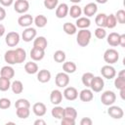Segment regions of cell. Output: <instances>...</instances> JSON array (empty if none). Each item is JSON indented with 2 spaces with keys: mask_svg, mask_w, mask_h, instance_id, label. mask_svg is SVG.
Instances as JSON below:
<instances>
[{
  "mask_svg": "<svg viewBox=\"0 0 125 125\" xmlns=\"http://www.w3.org/2000/svg\"><path fill=\"white\" fill-rule=\"evenodd\" d=\"M91 37H92V33L89 29H87V28L80 29L77 33V36H76L77 44L81 47H86L90 43Z\"/></svg>",
  "mask_w": 125,
  "mask_h": 125,
  "instance_id": "1",
  "label": "cell"
},
{
  "mask_svg": "<svg viewBox=\"0 0 125 125\" xmlns=\"http://www.w3.org/2000/svg\"><path fill=\"white\" fill-rule=\"evenodd\" d=\"M104 60L105 62H107L108 64H112V63H115L117 62V61L119 60V53L113 49V48H110V49H107L105 50V52L104 53Z\"/></svg>",
  "mask_w": 125,
  "mask_h": 125,
  "instance_id": "2",
  "label": "cell"
},
{
  "mask_svg": "<svg viewBox=\"0 0 125 125\" xmlns=\"http://www.w3.org/2000/svg\"><path fill=\"white\" fill-rule=\"evenodd\" d=\"M116 101V95L112 91H104L101 96V102L104 105H111Z\"/></svg>",
  "mask_w": 125,
  "mask_h": 125,
  "instance_id": "3",
  "label": "cell"
},
{
  "mask_svg": "<svg viewBox=\"0 0 125 125\" xmlns=\"http://www.w3.org/2000/svg\"><path fill=\"white\" fill-rule=\"evenodd\" d=\"M55 83L60 88H65L69 83V76L66 72H59L55 77Z\"/></svg>",
  "mask_w": 125,
  "mask_h": 125,
  "instance_id": "4",
  "label": "cell"
},
{
  "mask_svg": "<svg viewBox=\"0 0 125 125\" xmlns=\"http://www.w3.org/2000/svg\"><path fill=\"white\" fill-rule=\"evenodd\" d=\"M104 87V81L102 77L100 76H94L92 81H91V84H90V88L93 92H96V93H99L101 92Z\"/></svg>",
  "mask_w": 125,
  "mask_h": 125,
  "instance_id": "5",
  "label": "cell"
},
{
  "mask_svg": "<svg viewBox=\"0 0 125 125\" xmlns=\"http://www.w3.org/2000/svg\"><path fill=\"white\" fill-rule=\"evenodd\" d=\"M20 34L16 31H11V32H8V34L6 35L5 37V42L8 46L10 47H15L19 44L20 42Z\"/></svg>",
  "mask_w": 125,
  "mask_h": 125,
  "instance_id": "6",
  "label": "cell"
},
{
  "mask_svg": "<svg viewBox=\"0 0 125 125\" xmlns=\"http://www.w3.org/2000/svg\"><path fill=\"white\" fill-rule=\"evenodd\" d=\"M29 9V3L27 0H16L14 3V10L19 14H24Z\"/></svg>",
  "mask_w": 125,
  "mask_h": 125,
  "instance_id": "7",
  "label": "cell"
},
{
  "mask_svg": "<svg viewBox=\"0 0 125 125\" xmlns=\"http://www.w3.org/2000/svg\"><path fill=\"white\" fill-rule=\"evenodd\" d=\"M107 114L112 117L113 119H120L123 117L124 115V111L120 106L117 105H109L108 109H107Z\"/></svg>",
  "mask_w": 125,
  "mask_h": 125,
  "instance_id": "8",
  "label": "cell"
},
{
  "mask_svg": "<svg viewBox=\"0 0 125 125\" xmlns=\"http://www.w3.org/2000/svg\"><path fill=\"white\" fill-rule=\"evenodd\" d=\"M36 29L33 28V27H25V29L22 31V34H21V38L24 42H30L32 41L35 37H36Z\"/></svg>",
  "mask_w": 125,
  "mask_h": 125,
  "instance_id": "9",
  "label": "cell"
},
{
  "mask_svg": "<svg viewBox=\"0 0 125 125\" xmlns=\"http://www.w3.org/2000/svg\"><path fill=\"white\" fill-rule=\"evenodd\" d=\"M101 73H102V75L104 78H106V79H112L116 75V70L110 64H106V65H104L101 68Z\"/></svg>",
  "mask_w": 125,
  "mask_h": 125,
  "instance_id": "10",
  "label": "cell"
},
{
  "mask_svg": "<svg viewBox=\"0 0 125 125\" xmlns=\"http://www.w3.org/2000/svg\"><path fill=\"white\" fill-rule=\"evenodd\" d=\"M62 95L67 101H74L78 98V91L76 88L69 86V87H65Z\"/></svg>",
  "mask_w": 125,
  "mask_h": 125,
  "instance_id": "11",
  "label": "cell"
},
{
  "mask_svg": "<svg viewBox=\"0 0 125 125\" xmlns=\"http://www.w3.org/2000/svg\"><path fill=\"white\" fill-rule=\"evenodd\" d=\"M98 12V6L96 3H88L87 5H85V7L83 8L82 10V13H84V15L87 17V18H90V17H93L97 14Z\"/></svg>",
  "mask_w": 125,
  "mask_h": 125,
  "instance_id": "12",
  "label": "cell"
},
{
  "mask_svg": "<svg viewBox=\"0 0 125 125\" xmlns=\"http://www.w3.org/2000/svg\"><path fill=\"white\" fill-rule=\"evenodd\" d=\"M32 22H33V18L29 14H23L18 19V23L20 24V26L22 27H28L32 24Z\"/></svg>",
  "mask_w": 125,
  "mask_h": 125,
  "instance_id": "13",
  "label": "cell"
},
{
  "mask_svg": "<svg viewBox=\"0 0 125 125\" xmlns=\"http://www.w3.org/2000/svg\"><path fill=\"white\" fill-rule=\"evenodd\" d=\"M32 111H33V113H34L36 116L41 117V116H43V115L46 114L47 107H46V105H45L43 103L38 102V103H35V104H33V106H32Z\"/></svg>",
  "mask_w": 125,
  "mask_h": 125,
  "instance_id": "14",
  "label": "cell"
},
{
  "mask_svg": "<svg viewBox=\"0 0 125 125\" xmlns=\"http://www.w3.org/2000/svg\"><path fill=\"white\" fill-rule=\"evenodd\" d=\"M68 10H69V7L65 3H62V4L58 5L57 9H56V17L58 19L65 18L67 16V14H68Z\"/></svg>",
  "mask_w": 125,
  "mask_h": 125,
  "instance_id": "15",
  "label": "cell"
},
{
  "mask_svg": "<svg viewBox=\"0 0 125 125\" xmlns=\"http://www.w3.org/2000/svg\"><path fill=\"white\" fill-rule=\"evenodd\" d=\"M44 57H45V50L38 49V48H35V47H33L30 50V58L34 62L41 61V60H43Z\"/></svg>",
  "mask_w": 125,
  "mask_h": 125,
  "instance_id": "16",
  "label": "cell"
},
{
  "mask_svg": "<svg viewBox=\"0 0 125 125\" xmlns=\"http://www.w3.org/2000/svg\"><path fill=\"white\" fill-rule=\"evenodd\" d=\"M62 93L60 91V90H53L50 94V102L55 104V105H58L62 103Z\"/></svg>",
  "mask_w": 125,
  "mask_h": 125,
  "instance_id": "17",
  "label": "cell"
},
{
  "mask_svg": "<svg viewBox=\"0 0 125 125\" xmlns=\"http://www.w3.org/2000/svg\"><path fill=\"white\" fill-rule=\"evenodd\" d=\"M79 99L84 102V103H88V102H91L93 99H94V94H93V91L91 89H83L79 94Z\"/></svg>",
  "mask_w": 125,
  "mask_h": 125,
  "instance_id": "18",
  "label": "cell"
},
{
  "mask_svg": "<svg viewBox=\"0 0 125 125\" xmlns=\"http://www.w3.org/2000/svg\"><path fill=\"white\" fill-rule=\"evenodd\" d=\"M47 45H48V41L44 36H38L33 39V47L35 48L45 50L47 48Z\"/></svg>",
  "mask_w": 125,
  "mask_h": 125,
  "instance_id": "19",
  "label": "cell"
},
{
  "mask_svg": "<svg viewBox=\"0 0 125 125\" xmlns=\"http://www.w3.org/2000/svg\"><path fill=\"white\" fill-rule=\"evenodd\" d=\"M51 79V72L47 69H41L37 72V80L41 83H47Z\"/></svg>",
  "mask_w": 125,
  "mask_h": 125,
  "instance_id": "20",
  "label": "cell"
},
{
  "mask_svg": "<svg viewBox=\"0 0 125 125\" xmlns=\"http://www.w3.org/2000/svg\"><path fill=\"white\" fill-rule=\"evenodd\" d=\"M76 27L83 29V28H88L91 25V21L89 18L87 17H79L78 19H76Z\"/></svg>",
  "mask_w": 125,
  "mask_h": 125,
  "instance_id": "21",
  "label": "cell"
},
{
  "mask_svg": "<svg viewBox=\"0 0 125 125\" xmlns=\"http://www.w3.org/2000/svg\"><path fill=\"white\" fill-rule=\"evenodd\" d=\"M119 38H120V34L117 32H111L107 35V43L112 46V47H116L119 45Z\"/></svg>",
  "mask_w": 125,
  "mask_h": 125,
  "instance_id": "22",
  "label": "cell"
},
{
  "mask_svg": "<svg viewBox=\"0 0 125 125\" xmlns=\"http://www.w3.org/2000/svg\"><path fill=\"white\" fill-rule=\"evenodd\" d=\"M0 74L3 77L11 79V78H13L15 76V70L11 65H5L0 69Z\"/></svg>",
  "mask_w": 125,
  "mask_h": 125,
  "instance_id": "23",
  "label": "cell"
},
{
  "mask_svg": "<svg viewBox=\"0 0 125 125\" xmlns=\"http://www.w3.org/2000/svg\"><path fill=\"white\" fill-rule=\"evenodd\" d=\"M4 60L8 64H15L16 62V52L15 50H8L4 55Z\"/></svg>",
  "mask_w": 125,
  "mask_h": 125,
  "instance_id": "24",
  "label": "cell"
},
{
  "mask_svg": "<svg viewBox=\"0 0 125 125\" xmlns=\"http://www.w3.org/2000/svg\"><path fill=\"white\" fill-rule=\"evenodd\" d=\"M24 70L28 74H35L38 72V64L33 62H28L24 64Z\"/></svg>",
  "mask_w": 125,
  "mask_h": 125,
  "instance_id": "25",
  "label": "cell"
},
{
  "mask_svg": "<svg viewBox=\"0 0 125 125\" xmlns=\"http://www.w3.org/2000/svg\"><path fill=\"white\" fill-rule=\"evenodd\" d=\"M68 14L70 15L71 18H73V19H78V18L81 16V14H82V9H81V7H79L77 4H74V5H72V6L69 8Z\"/></svg>",
  "mask_w": 125,
  "mask_h": 125,
  "instance_id": "26",
  "label": "cell"
},
{
  "mask_svg": "<svg viewBox=\"0 0 125 125\" xmlns=\"http://www.w3.org/2000/svg\"><path fill=\"white\" fill-rule=\"evenodd\" d=\"M15 52H16V62L17 63L23 62L26 59V52L22 48H17Z\"/></svg>",
  "mask_w": 125,
  "mask_h": 125,
  "instance_id": "27",
  "label": "cell"
},
{
  "mask_svg": "<svg viewBox=\"0 0 125 125\" xmlns=\"http://www.w3.org/2000/svg\"><path fill=\"white\" fill-rule=\"evenodd\" d=\"M51 114L54 118H57V119H62L63 117V114H64V108L60 106L59 104L56 105L55 107L52 108L51 110Z\"/></svg>",
  "mask_w": 125,
  "mask_h": 125,
  "instance_id": "28",
  "label": "cell"
},
{
  "mask_svg": "<svg viewBox=\"0 0 125 125\" xmlns=\"http://www.w3.org/2000/svg\"><path fill=\"white\" fill-rule=\"evenodd\" d=\"M62 29H63V31H64L66 34H68V35H73V34H75L76 31H77L76 25L73 24V23H71V22H65V23H63Z\"/></svg>",
  "mask_w": 125,
  "mask_h": 125,
  "instance_id": "29",
  "label": "cell"
},
{
  "mask_svg": "<svg viewBox=\"0 0 125 125\" xmlns=\"http://www.w3.org/2000/svg\"><path fill=\"white\" fill-rule=\"evenodd\" d=\"M76 68H77V66H76L75 62H63V64H62V69H63V71L66 72L67 74H69V73H74V72L76 71Z\"/></svg>",
  "mask_w": 125,
  "mask_h": 125,
  "instance_id": "30",
  "label": "cell"
},
{
  "mask_svg": "<svg viewBox=\"0 0 125 125\" xmlns=\"http://www.w3.org/2000/svg\"><path fill=\"white\" fill-rule=\"evenodd\" d=\"M16 114L19 118L21 119H25L29 116L30 114V110L29 107H18L16 109Z\"/></svg>",
  "mask_w": 125,
  "mask_h": 125,
  "instance_id": "31",
  "label": "cell"
},
{
  "mask_svg": "<svg viewBox=\"0 0 125 125\" xmlns=\"http://www.w3.org/2000/svg\"><path fill=\"white\" fill-rule=\"evenodd\" d=\"M33 21H34V23H35V25H36L37 27L42 28V27H44V26L47 24L48 20H47V18H46L44 15H38V16H36V18L33 20Z\"/></svg>",
  "mask_w": 125,
  "mask_h": 125,
  "instance_id": "32",
  "label": "cell"
},
{
  "mask_svg": "<svg viewBox=\"0 0 125 125\" xmlns=\"http://www.w3.org/2000/svg\"><path fill=\"white\" fill-rule=\"evenodd\" d=\"M11 89H12L13 93H15V94H21L23 91V85H22L21 81L15 80L13 83H11Z\"/></svg>",
  "mask_w": 125,
  "mask_h": 125,
  "instance_id": "33",
  "label": "cell"
},
{
  "mask_svg": "<svg viewBox=\"0 0 125 125\" xmlns=\"http://www.w3.org/2000/svg\"><path fill=\"white\" fill-rule=\"evenodd\" d=\"M105 21H106V15L104 13H100L96 16L95 22L98 25V27H105Z\"/></svg>",
  "mask_w": 125,
  "mask_h": 125,
  "instance_id": "34",
  "label": "cell"
},
{
  "mask_svg": "<svg viewBox=\"0 0 125 125\" xmlns=\"http://www.w3.org/2000/svg\"><path fill=\"white\" fill-rule=\"evenodd\" d=\"M63 117H67V118H71V119H76V117H77L76 109L74 107H72V106H66L64 108Z\"/></svg>",
  "mask_w": 125,
  "mask_h": 125,
  "instance_id": "35",
  "label": "cell"
},
{
  "mask_svg": "<svg viewBox=\"0 0 125 125\" xmlns=\"http://www.w3.org/2000/svg\"><path fill=\"white\" fill-rule=\"evenodd\" d=\"M11 88V82L10 79L0 76V91L2 92H6Z\"/></svg>",
  "mask_w": 125,
  "mask_h": 125,
  "instance_id": "36",
  "label": "cell"
},
{
  "mask_svg": "<svg viewBox=\"0 0 125 125\" xmlns=\"http://www.w3.org/2000/svg\"><path fill=\"white\" fill-rule=\"evenodd\" d=\"M117 24V21L116 18L113 14H110L108 16H106V21H105V27L107 28H114Z\"/></svg>",
  "mask_w": 125,
  "mask_h": 125,
  "instance_id": "37",
  "label": "cell"
},
{
  "mask_svg": "<svg viewBox=\"0 0 125 125\" xmlns=\"http://www.w3.org/2000/svg\"><path fill=\"white\" fill-rule=\"evenodd\" d=\"M93 77H94V74L92 72H85L81 77V81H82L83 85L86 87H90V84H91Z\"/></svg>",
  "mask_w": 125,
  "mask_h": 125,
  "instance_id": "38",
  "label": "cell"
},
{
  "mask_svg": "<svg viewBox=\"0 0 125 125\" xmlns=\"http://www.w3.org/2000/svg\"><path fill=\"white\" fill-rule=\"evenodd\" d=\"M53 58H54L55 62H64L66 56H65V53H64L63 51L58 50V51H56V52L54 53Z\"/></svg>",
  "mask_w": 125,
  "mask_h": 125,
  "instance_id": "39",
  "label": "cell"
},
{
  "mask_svg": "<svg viewBox=\"0 0 125 125\" xmlns=\"http://www.w3.org/2000/svg\"><path fill=\"white\" fill-rule=\"evenodd\" d=\"M114 86L118 90L125 89V77L117 76V78H115V80H114Z\"/></svg>",
  "mask_w": 125,
  "mask_h": 125,
  "instance_id": "40",
  "label": "cell"
},
{
  "mask_svg": "<svg viewBox=\"0 0 125 125\" xmlns=\"http://www.w3.org/2000/svg\"><path fill=\"white\" fill-rule=\"evenodd\" d=\"M16 108L18 107H30V103L26 99H19L15 103Z\"/></svg>",
  "mask_w": 125,
  "mask_h": 125,
  "instance_id": "41",
  "label": "cell"
},
{
  "mask_svg": "<svg viewBox=\"0 0 125 125\" xmlns=\"http://www.w3.org/2000/svg\"><path fill=\"white\" fill-rule=\"evenodd\" d=\"M114 16H115V18H116V21H117L119 23H121V24L125 23V11H124V10H122V9L118 10Z\"/></svg>",
  "mask_w": 125,
  "mask_h": 125,
  "instance_id": "42",
  "label": "cell"
},
{
  "mask_svg": "<svg viewBox=\"0 0 125 125\" xmlns=\"http://www.w3.org/2000/svg\"><path fill=\"white\" fill-rule=\"evenodd\" d=\"M58 3H59V0H44V6L48 10H53L57 8Z\"/></svg>",
  "mask_w": 125,
  "mask_h": 125,
  "instance_id": "43",
  "label": "cell"
},
{
  "mask_svg": "<svg viewBox=\"0 0 125 125\" xmlns=\"http://www.w3.org/2000/svg\"><path fill=\"white\" fill-rule=\"evenodd\" d=\"M95 36L98 39H104L106 36V31L104 27H97L95 29Z\"/></svg>",
  "mask_w": 125,
  "mask_h": 125,
  "instance_id": "44",
  "label": "cell"
},
{
  "mask_svg": "<svg viewBox=\"0 0 125 125\" xmlns=\"http://www.w3.org/2000/svg\"><path fill=\"white\" fill-rule=\"evenodd\" d=\"M11 106V101L7 98H1L0 99V108L1 109H7Z\"/></svg>",
  "mask_w": 125,
  "mask_h": 125,
  "instance_id": "45",
  "label": "cell"
},
{
  "mask_svg": "<svg viewBox=\"0 0 125 125\" xmlns=\"http://www.w3.org/2000/svg\"><path fill=\"white\" fill-rule=\"evenodd\" d=\"M61 123L62 125H74L75 124V119H71V118H67V117H62L61 119Z\"/></svg>",
  "mask_w": 125,
  "mask_h": 125,
  "instance_id": "46",
  "label": "cell"
},
{
  "mask_svg": "<svg viewBox=\"0 0 125 125\" xmlns=\"http://www.w3.org/2000/svg\"><path fill=\"white\" fill-rule=\"evenodd\" d=\"M92 124H93V121L89 117H84L80 120V125H92Z\"/></svg>",
  "mask_w": 125,
  "mask_h": 125,
  "instance_id": "47",
  "label": "cell"
},
{
  "mask_svg": "<svg viewBox=\"0 0 125 125\" xmlns=\"http://www.w3.org/2000/svg\"><path fill=\"white\" fill-rule=\"evenodd\" d=\"M14 0H0V4L4 7H9L13 4Z\"/></svg>",
  "mask_w": 125,
  "mask_h": 125,
  "instance_id": "48",
  "label": "cell"
},
{
  "mask_svg": "<svg viewBox=\"0 0 125 125\" xmlns=\"http://www.w3.org/2000/svg\"><path fill=\"white\" fill-rule=\"evenodd\" d=\"M119 45L121 47H125V34H120V38H119Z\"/></svg>",
  "mask_w": 125,
  "mask_h": 125,
  "instance_id": "49",
  "label": "cell"
},
{
  "mask_svg": "<svg viewBox=\"0 0 125 125\" xmlns=\"http://www.w3.org/2000/svg\"><path fill=\"white\" fill-rule=\"evenodd\" d=\"M6 18V11L3 7H0V21Z\"/></svg>",
  "mask_w": 125,
  "mask_h": 125,
  "instance_id": "50",
  "label": "cell"
},
{
  "mask_svg": "<svg viewBox=\"0 0 125 125\" xmlns=\"http://www.w3.org/2000/svg\"><path fill=\"white\" fill-rule=\"evenodd\" d=\"M34 125H46V122L43 119H37L34 121Z\"/></svg>",
  "mask_w": 125,
  "mask_h": 125,
  "instance_id": "51",
  "label": "cell"
},
{
  "mask_svg": "<svg viewBox=\"0 0 125 125\" xmlns=\"http://www.w3.org/2000/svg\"><path fill=\"white\" fill-rule=\"evenodd\" d=\"M5 26L2 24V23H0V37H2L3 35H4V33H5Z\"/></svg>",
  "mask_w": 125,
  "mask_h": 125,
  "instance_id": "52",
  "label": "cell"
},
{
  "mask_svg": "<svg viewBox=\"0 0 125 125\" xmlns=\"http://www.w3.org/2000/svg\"><path fill=\"white\" fill-rule=\"evenodd\" d=\"M119 91H120V97H121V99H122V100H124V99H125V97H124L125 89H121V90H119Z\"/></svg>",
  "mask_w": 125,
  "mask_h": 125,
  "instance_id": "53",
  "label": "cell"
},
{
  "mask_svg": "<svg viewBox=\"0 0 125 125\" xmlns=\"http://www.w3.org/2000/svg\"><path fill=\"white\" fill-rule=\"evenodd\" d=\"M117 76H121V77H125V70L124 69H122L119 73H118V75Z\"/></svg>",
  "mask_w": 125,
  "mask_h": 125,
  "instance_id": "54",
  "label": "cell"
},
{
  "mask_svg": "<svg viewBox=\"0 0 125 125\" xmlns=\"http://www.w3.org/2000/svg\"><path fill=\"white\" fill-rule=\"evenodd\" d=\"M107 1L108 0H96V2L99 3V4H105Z\"/></svg>",
  "mask_w": 125,
  "mask_h": 125,
  "instance_id": "55",
  "label": "cell"
},
{
  "mask_svg": "<svg viewBox=\"0 0 125 125\" xmlns=\"http://www.w3.org/2000/svg\"><path fill=\"white\" fill-rule=\"evenodd\" d=\"M70 2H72V3H74V4H78L79 2H81L82 0H69Z\"/></svg>",
  "mask_w": 125,
  "mask_h": 125,
  "instance_id": "56",
  "label": "cell"
}]
</instances>
